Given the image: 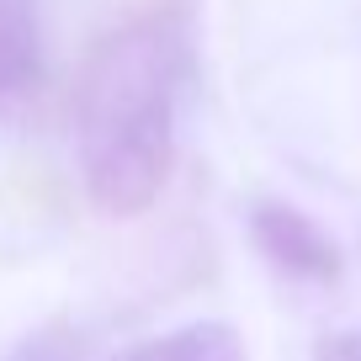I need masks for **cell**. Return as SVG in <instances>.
I'll use <instances>...</instances> for the list:
<instances>
[{
    "label": "cell",
    "instance_id": "6da1fadb",
    "mask_svg": "<svg viewBox=\"0 0 361 361\" xmlns=\"http://www.w3.org/2000/svg\"><path fill=\"white\" fill-rule=\"evenodd\" d=\"M180 43L165 22H133L90 48L75 90V159L96 213L138 218L176 165Z\"/></svg>",
    "mask_w": 361,
    "mask_h": 361
},
{
    "label": "cell",
    "instance_id": "7a4b0ae2",
    "mask_svg": "<svg viewBox=\"0 0 361 361\" xmlns=\"http://www.w3.org/2000/svg\"><path fill=\"white\" fill-rule=\"evenodd\" d=\"M250 239H255V250L282 271V276H293V282L329 287V282H340V271H345L340 245L329 239V228H319L308 213H298V207H287V202H260L255 213H250Z\"/></svg>",
    "mask_w": 361,
    "mask_h": 361
},
{
    "label": "cell",
    "instance_id": "3957f363",
    "mask_svg": "<svg viewBox=\"0 0 361 361\" xmlns=\"http://www.w3.org/2000/svg\"><path fill=\"white\" fill-rule=\"evenodd\" d=\"M117 361H250L245 340L234 324L224 319H197V324H180L170 335H154L144 345H133Z\"/></svg>",
    "mask_w": 361,
    "mask_h": 361
},
{
    "label": "cell",
    "instance_id": "277c9868",
    "mask_svg": "<svg viewBox=\"0 0 361 361\" xmlns=\"http://www.w3.org/2000/svg\"><path fill=\"white\" fill-rule=\"evenodd\" d=\"M37 75V11L32 0H0V96Z\"/></svg>",
    "mask_w": 361,
    "mask_h": 361
},
{
    "label": "cell",
    "instance_id": "5b68a950",
    "mask_svg": "<svg viewBox=\"0 0 361 361\" xmlns=\"http://www.w3.org/2000/svg\"><path fill=\"white\" fill-rule=\"evenodd\" d=\"M314 361H361V335H324L314 345Z\"/></svg>",
    "mask_w": 361,
    "mask_h": 361
},
{
    "label": "cell",
    "instance_id": "8992f818",
    "mask_svg": "<svg viewBox=\"0 0 361 361\" xmlns=\"http://www.w3.org/2000/svg\"><path fill=\"white\" fill-rule=\"evenodd\" d=\"M22 361H64V356L54 350V340H37V345H27V356H22Z\"/></svg>",
    "mask_w": 361,
    "mask_h": 361
}]
</instances>
